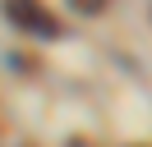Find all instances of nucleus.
<instances>
[{
  "mask_svg": "<svg viewBox=\"0 0 152 147\" xmlns=\"http://www.w3.org/2000/svg\"><path fill=\"white\" fill-rule=\"evenodd\" d=\"M69 5H74V9H78V14H97V9H102V5H106V0H69Z\"/></svg>",
  "mask_w": 152,
  "mask_h": 147,
  "instance_id": "nucleus-2",
  "label": "nucleus"
},
{
  "mask_svg": "<svg viewBox=\"0 0 152 147\" xmlns=\"http://www.w3.org/2000/svg\"><path fill=\"white\" fill-rule=\"evenodd\" d=\"M5 14H10L14 28H23V32H32V37H46V41L60 37V18L46 14L42 0H5Z\"/></svg>",
  "mask_w": 152,
  "mask_h": 147,
  "instance_id": "nucleus-1",
  "label": "nucleus"
}]
</instances>
